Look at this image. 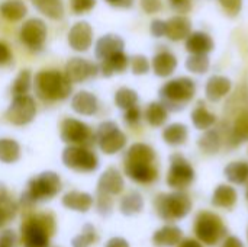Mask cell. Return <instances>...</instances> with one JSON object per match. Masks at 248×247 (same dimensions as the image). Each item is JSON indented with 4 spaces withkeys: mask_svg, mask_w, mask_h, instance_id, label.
Returning a JSON list of instances; mask_svg holds the SVG:
<instances>
[{
    "mask_svg": "<svg viewBox=\"0 0 248 247\" xmlns=\"http://www.w3.org/2000/svg\"><path fill=\"white\" fill-rule=\"evenodd\" d=\"M185 41L189 54H209L214 49V39L209 33L203 31L190 32V35Z\"/></svg>",
    "mask_w": 248,
    "mask_h": 247,
    "instance_id": "22",
    "label": "cell"
},
{
    "mask_svg": "<svg viewBox=\"0 0 248 247\" xmlns=\"http://www.w3.org/2000/svg\"><path fill=\"white\" fill-rule=\"evenodd\" d=\"M141 116H142V112H141L140 106H138V105H135V106H132V108L125 109L124 121H125L128 125L134 127V125H137V124L141 121Z\"/></svg>",
    "mask_w": 248,
    "mask_h": 247,
    "instance_id": "47",
    "label": "cell"
},
{
    "mask_svg": "<svg viewBox=\"0 0 248 247\" xmlns=\"http://www.w3.org/2000/svg\"><path fill=\"white\" fill-rule=\"evenodd\" d=\"M55 231V221L51 214L28 217L22 224L23 247H49V237Z\"/></svg>",
    "mask_w": 248,
    "mask_h": 247,
    "instance_id": "4",
    "label": "cell"
},
{
    "mask_svg": "<svg viewBox=\"0 0 248 247\" xmlns=\"http://www.w3.org/2000/svg\"><path fill=\"white\" fill-rule=\"evenodd\" d=\"M97 211L99 214H102L103 217L110 215L112 210H113V201H112V195L103 194V192H97Z\"/></svg>",
    "mask_w": 248,
    "mask_h": 247,
    "instance_id": "44",
    "label": "cell"
},
{
    "mask_svg": "<svg viewBox=\"0 0 248 247\" xmlns=\"http://www.w3.org/2000/svg\"><path fill=\"white\" fill-rule=\"evenodd\" d=\"M12 60V52L4 42H0V66L7 64Z\"/></svg>",
    "mask_w": 248,
    "mask_h": 247,
    "instance_id": "52",
    "label": "cell"
},
{
    "mask_svg": "<svg viewBox=\"0 0 248 247\" xmlns=\"http://www.w3.org/2000/svg\"><path fill=\"white\" fill-rule=\"evenodd\" d=\"M218 1L222 6L224 12L231 17L238 16L243 9V0H218Z\"/></svg>",
    "mask_w": 248,
    "mask_h": 247,
    "instance_id": "46",
    "label": "cell"
},
{
    "mask_svg": "<svg viewBox=\"0 0 248 247\" xmlns=\"http://www.w3.org/2000/svg\"><path fill=\"white\" fill-rule=\"evenodd\" d=\"M144 115H145V121L154 128L163 127L169 119V111L161 102H151L147 106Z\"/></svg>",
    "mask_w": 248,
    "mask_h": 247,
    "instance_id": "33",
    "label": "cell"
},
{
    "mask_svg": "<svg viewBox=\"0 0 248 247\" xmlns=\"http://www.w3.org/2000/svg\"><path fill=\"white\" fill-rule=\"evenodd\" d=\"M232 89V83L228 77L215 74L208 79L205 86V95L209 102H219L227 95H230Z\"/></svg>",
    "mask_w": 248,
    "mask_h": 247,
    "instance_id": "18",
    "label": "cell"
},
{
    "mask_svg": "<svg viewBox=\"0 0 248 247\" xmlns=\"http://www.w3.org/2000/svg\"><path fill=\"white\" fill-rule=\"evenodd\" d=\"M198 146L205 154H217L222 147V137L218 130H206L198 140Z\"/></svg>",
    "mask_w": 248,
    "mask_h": 247,
    "instance_id": "29",
    "label": "cell"
},
{
    "mask_svg": "<svg viewBox=\"0 0 248 247\" xmlns=\"http://www.w3.org/2000/svg\"><path fill=\"white\" fill-rule=\"evenodd\" d=\"M62 163L65 167L80 173H90L99 167V159L96 153L86 146L65 147L62 151Z\"/></svg>",
    "mask_w": 248,
    "mask_h": 247,
    "instance_id": "7",
    "label": "cell"
},
{
    "mask_svg": "<svg viewBox=\"0 0 248 247\" xmlns=\"http://www.w3.org/2000/svg\"><path fill=\"white\" fill-rule=\"evenodd\" d=\"M144 210V199L138 192H129L121 201V213L125 217H132Z\"/></svg>",
    "mask_w": 248,
    "mask_h": 247,
    "instance_id": "37",
    "label": "cell"
},
{
    "mask_svg": "<svg viewBox=\"0 0 248 247\" xmlns=\"http://www.w3.org/2000/svg\"><path fill=\"white\" fill-rule=\"evenodd\" d=\"M96 141L99 144V148L105 154L112 156L124 150L128 140H126L125 132L119 130L116 122L103 121L96 130Z\"/></svg>",
    "mask_w": 248,
    "mask_h": 247,
    "instance_id": "9",
    "label": "cell"
},
{
    "mask_svg": "<svg viewBox=\"0 0 248 247\" xmlns=\"http://www.w3.org/2000/svg\"><path fill=\"white\" fill-rule=\"evenodd\" d=\"M224 175L228 182L234 185H244L248 182V163L247 162H232L224 169Z\"/></svg>",
    "mask_w": 248,
    "mask_h": 247,
    "instance_id": "34",
    "label": "cell"
},
{
    "mask_svg": "<svg viewBox=\"0 0 248 247\" xmlns=\"http://www.w3.org/2000/svg\"><path fill=\"white\" fill-rule=\"evenodd\" d=\"M247 199H248V188H247Z\"/></svg>",
    "mask_w": 248,
    "mask_h": 247,
    "instance_id": "58",
    "label": "cell"
},
{
    "mask_svg": "<svg viewBox=\"0 0 248 247\" xmlns=\"http://www.w3.org/2000/svg\"><path fill=\"white\" fill-rule=\"evenodd\" d=\"M183 239V231L177 226H164L153 236V245L155 247H174Z\"/></svg>",
    "mask_w": 248,
    "mask_h": 247,
    "instance_id": "23",
    "label": "cell"
},
{
    "mask_svg": "<svg viewBox=\"0 0 248 247\" xmlns=\"http://www.w3.org/2000/svg\"><path fill=\"white\" fill-rule=\"evenodd\" d=\"M166 23H167L166 36L170 41H174V42L183 41L192 32V22L185 15H176L170 17L169 20H166Z\"/></svg>",
    "mask_w": 248,
    "mask_h": 247,
    "instance_id": "19",
    "label": "cell"
},
{
    "mask_svg": "<svg viewBox=\"0 0 248 247\" xmlns=\"http://www.w3.org/2000/svg\"><path fill=\"white\" fill-rule=\"evenodd\" d=\"M196 173L190 162L180 153L170 156V169L167 173V185L174 191H185L195 182Z\"/></svg>",
    "mask_w": 248,
    "mask_h": 247,
    "instance_id": "8",
    "label": "cell"
},
{
    "mask_svg": "<svg viewBox=\"0 0 248 247\" xmlns=\"http://www.w3.org/2000/svg\"><path fill=\"white\" fill-rule=\"evenodd\" d=\"M177 247H203L202 243L199 240H192V239H186V240H182Z\"/></svg>",
    "mask_w": 248,
    "mask_h": 247,
    "instance_id": "56",
    "label": "cell"
},
{
    "mask_svg": "<svg viewBox=\"0 0 248 247\" xmlns=\"http://www.w3.org/2000/svg\"><path fill=\"white\" fill-rule=\"evenodd\" d=\"M238 195L231 185H219L212 194V204L218 208L231 210L237 204Z\"/></svg>",
    "mask_w": 248,
    "mask_h": 247,
    "instance_id": "27",
    "label": "cell"
},
{
    "mask_svg": "<svg viewBox=\"0 0 248 247\" xmlns=\"http://www.w3.org/2000/svg\"><path fill=\"white\" fill-rule=\"evenodd\" d=\"M35 115H36V105L29 95L13 96V100L6 111V119L12 125H17V127L31 124Z\"/></svg>",
    "mask_w": 248,
    "mask_h": 247,
    "instance_id": "11",
    "label": "cell"
},
{
    "mask_svg": "<svg viewBox=\"0 0 248 247\" xmlns=\"http://www.w3.org/2000/svg\"><path fill=\"white\" fill-rule=\"evenodd\" d=\"M155 151L151 146L145 143H135L132 144L125 156V162L131 163H154Z\"/></svg>",
    "mask_w": 248,
    "mask_h": 247,
    "instance_id": "26",
    "label": "cell"
},
{
    "mask_svg": "<svg viewBox=\"0 0 248 247\" xmlns=\"http://www.w3.org/2000/svg\"><path fill=\"white\" fill-rule=\"evenodd\" d=\"M70 7L76 15H84L96 7V0H70Z\"/></svg>",
    "mask_w": 248,
    "mask_h": 247,
    "instance_id": "45",
    "label": "cell"
},
{
    "mask_svg": "<svg viewBox=\"0 0 248 247\" xmlns=\"http://www.w3.org/2000/svg\"><path fill=\"white\" fill-rule=\"evenodd\" d=\"M190 118H192L193 127L199 131H206L217 124V115L208 111V108L202 102L193 109Z\"/></svg>",
    "mask_w": 248,
    "mask_h": 247,
    "instance_id": "30",
    "label": "cell"
},
{
    "mask_svg": "<svg viewBox=\"0 0 248 247\" xmlns=\"http://www.w3.org/2000/svg\"><path fill=\"white\" fill-rule=\"evenodd\" d=\"M16 246V234L13 230H3L0 233V247H15Z\"/></svg>",
    "mask_w": 248,
    "mask_h": 247,
    "instance_id": "51",
    "label": "cell"
},
{
    "mask_svg": "<svg viewBox=\"0 0 248 247\" xmlns=\"http://www.w3.org/2000/svg\"><path fill=\"white\" fill-rule=\"evenodd\" d=\"M209 54H190L186 60V68L195 74H203L209 70Z\"/></svg>",
    "mask_w": 248,
    "mask_h": 247,
    "instance_id": "39",
    "label": "cell"
},
{
    "mask_svg": "<svg viewBox=\"0 0 248 247\" xmlns=\"http://www.w3.org/2000/svg\"><path fill=\"white\" fill-rule=\"evenodd\" d=\"M125 48V41L115 33H106L103 36H100L96 42V57L102 61L106 60L112 55H115L116 52L124 51Z\"/></svg>",
    "mask_w": 248,
    "mask_h": 247,
    "instance_id": "17",
    "label": "cell"
},
{
    "mask_svg": "<svg viewBox=\"0 0 248 247\" xmlns=\"http://www.w3.org/2000/svg\"><path fill=\"white\" fill-rule=\"evenodd\" d=\"M93 44V28L81 20L73 25V28L68 32V45L78 52L87 51Z\"/></svg>",
    "mask_w": 248,
    "mask_h": 247,
    "instance_id": "14",
    "label": "cell"
},
{
    "mask_svg": "<svg viewBox=\"0 0 248 247\" xmlns=\"http://www.w3.org/2000/svg\"><path fill=\"white\" fill-rule=\"evenodd\" d=\"M62 205L68 210L78 211V213H87L93 207V197L86 192H78V191H71L62 197Z\"/></svg>",
    "mask_w": 248,
    "mask_h": 247,
    "instance_id": "25",
    "label": "cell"
},
{
    "mask_svg": "<svg viewBox=\"0 0 248 247\" xmlns=\"http://www.w3.org/2000/svg\"><path fill=\"white\" fill-rule=\"evenodd\" d=\"M9 197V194H7V189H6V186L3 185V183H0V202L4 199V198H7Z\"/></svg>",
    "mask_w": 248,
    "mask_h": 247,
    "instance_id": "57",
    "label": "cell"
},
{
    "mask_svg": "<svg viewBox=\"0 0 248 247\" xmlns=\"http://www.w3.org/2000/svg\"><path fill=\"white\" fill-rule=\"evenodd\" d=\"M61 140L68 146H92L96 141V134L83 121L74 118H65L61 122L60 131Z\"/></svg>",
    "mask_w": 248,
    "mask_h": 247,
    "instance_id": "10",
    "label": "cell"
},
{
    "mask_svg": "<svg viewBox=\"0 0 248 247\" xmlns=\"http://www.w3.org/2000/svg\"><path fill=\"white\" fill-rule=\"evenodd\" d=\"M46 35H48V28L45 25V22L39 17H32L28 19L22 28H20V41L33 51H38L44 47L45 41H46Z\"/></svg>",
    "mask_w": 248,
    "mask_h": 247,
    "instance_id": "12",
    "label": "cell"
},
{
    "mask_svg": "<svg viewBox=\"0 0 248 247\" xmlns=\"http://www.w3.org/2000/svg\"><path fill=\"white\" fill-rule=\"evenodd\" d=\"M166 29H167L166 20H163V19H154V20L151 22L150 32H151L153 36H155V38L166 36Z\"/></svg>",
    "mask_w": 248,
    "mask_h": 247,
    "instance_id": "48",
    "label": "cell"
},
{
    "mask_svg": "<svg viewBox=\"0 0 248 247\" xmlns=\"http://www.w3.org/2000/svg\"><path fill=\"white\" fill-rule=\"evenodd\" d=\"M141 3V7L145 13L148 15H153V13H157L163 9V1L161 0H140Z\"/></svg>",
    "mask_w": 248,
    "mask_h": 247,
    "instance_id": "49",
    "label": "cell"
},
{
    "mask_svg": "<svg viewBox=\"0 0 248 247\" xmlns=\"http://www.w3.org/2000/svg\"><path fill=\"white\" fill-rule=\"evenodd\" d=\"M129 66V58L128 55L121 51V52H116L115 55L106 58V60H102L100 61V66H99V71L105 76V77H110L113 74H121L124 73Z\"/></svg>",
    "mask_w": 248,
    "mask_h": 247,
    "instance_id": "24",
    "label": "cell"
},
{
    "mask_svg": "<svg viewBox=\"0 0 248 247\" xmlns=\"http://www.w3.org/2000/svg\"><path fill=\"white\" fill-rule=\"evenodd\" d=\"M187 137H189V130L182 122L170 124L163 131V140L166 141V144H169L171 147L183 146L187 141Z\"/></svg>",
    "mask_w": 248,
    "mask_h": 247,
    "instance_id": "28",
    "label": "cell"
},
{
    "mask_svg": "<svg viewBox=\"0 0 248 247\" xmlns=\"http://www.w3.org/2000/svg\"><path fill=\"white\" fill-rule=\"evenodd\" d=\"M125 188V182L124 178L121 175V172L115 167H109L106 169L97 182V192H103L108 195H119Z\"/></svg>",
    "mask_w": 248,
    "mask_h": 247,
    "instance_id": "16",
    "label": "cell"
},
{
    "mask_svg": "<svg viewBox=\"0 0 248 247\" xmlns=\"http://www.w3.org/2000/svg\"><path fill=\"white\" fill-rule=\"evenodd\" d=\"M138 93L131 87H121L115 93V103L119 109H128L138 105Z\"/></svg>",
    "mask_w": 248,
    "mask_h": 247,
    "instance_id": "38",
    "label": "cell"
},
{
    "mask_svg": "<svg viewBox=\"0 0 248 247\" xmlns=\"http://www.w3.org/2000/svg\"><path fill=\"white\" fill-rule=\"evenodd\" d=\"M31 87H32V73L29 70H22L13 82L12 93H13V96L28 95Z\"/></svg>",
    "mask_w": 248,
    "mask_h": 247,
    "instance_id": "40",
    "label": "cell"
},
{
    "mask_svg": "<svg viewBox=\"0 0 248 247\" xmlns=\"http://www.w3.org/2000/svg\"><path fill=\"white\" fill-rule=\"evenodd\" d=\"M222 247H244V243L235 236H228L224 239Z\"/></svg>",
    "mask_w": 248,
    "mask_h": 247,
    "instance_id": "53",
    "label": "cell"
},
{
    "mask_svg": "<svg viewBox=\"0 0 248 247\" xmlns=\"http://www.w3.org/2000/svg\"><path fill=\"white\" fill-rule=\"evenodd\" d=\"M125 173L137 183L148 185L158 178V170L154 163H131L125 162Z\"/></svg>",
    "mask_w": 248,
    "mask_h": 247,
    "instance_id": "15",
    "label": "cell"
},
{
    "mask_svg": "<svg viewBox=\"0 0 248 247\" xmlns=\"http://www.w3.org/2000/svg\"><path fill=\"white\" fill-rule=\"evenodd\" d=\"M129 64H131V70L135 76H144L150 71L151 68V63L150 60L145 57V55H134L131 60H129Z\"/></svg>",
    "mask_w": 248,
    "mask_h": 247,
    "instance_id": "43",
    "label": "cell"
},
{
    "mask_svg": "<svg viewBox=\"0 0 248 247\" xmlns=\"http://www.w3.org/2000/svg\"><path fill=\"white\" fill-rule=\"evenodd\" d=\"M106 247H129V243L122 237H113L106 243Z\"/></svg>",
    "mask_w": 248,
    "mask_h": 247,
    "instance_id": "54",
    "label": "cell"
},
{
    "mask_svg": "<svg viewBox=\"0 0 248 247\" xmlns=\"http://www.w3.org/2000/svg\"><path fill=\"white\" fill-rule=\"evenodd\" d=\"M33 6L52 20H58L64 16V4L61 0H33Z\"/></svg>",
    "mask_w": 248,
    "mask_h": 247,
    "instance_id": "36",
    "label": "cell"
},
{
    "mask_svg": "<svg viewBox=\"0 0 248 247\" xmlns=\"http://www.w3.org/2000/svg\"><path fill=\"white\" fill-rule=\"evenodd\" d=\"M20 159V146L13 138H0V162L6 165L16 163Z\"/></svg>",
    "mask_w": 248,
    "mask_h": 247,
    "instance_id": "35",
    "label": "cell"
},
{
    "mask_svg": "<svg viewBox=\"0 0 248 247\" xmlns=\"http://www.w3.org/2000/svg\"><path fill=\"white\" fill-rule=\"evenodd\" d=\"M248 140V111L241 112L235 121H234V125H232V130L228 135V141L230 144L234 147V146H238L241 144L243 141H247Z\"/></svg>",
    "mask_w": 248,
    "mask_h": 247,
    "instance_id": "32",
    "label": "cell"
},
{
    "mask_svg": "<svg viewBox=\"0 0 248 247\" xmlns=\"http://www.w3.org/2000/svg\"><path fill=\"white\" fill-rule=\"evenodd\" d=\"M17 202L10 197L0 202V229H3L9 221H12L17 214Z\"/></svg>",
    "mask_w": 248,
    "mask_h": 247,
    "instance_id": "42",
    "label": "cell"
},
{
    "mask_svg": "<svg viewBox=\"0 0 248 247\" xmlns=\"http://www.w3.org/2000/svg\"><path fill=\"white\" fill-rule=\"evenodd\" d=\"M195 234L199 242L215 246L227 237V227L218 214L201 211L195 220Z\"/></svg>",
    "mask_w": 248,
    "mask_h": 247,
    "instance_id": "6",
    "label": "cell"
},
{
    "mask_svg": "<svg viewBox=\"0 0 248 247\" xmlns=\"http://www.w3.org/2000/svg\"><path fill=\"white\" fill-rule=\"evenodd\" d=\"M247 236H248V233H247Z\"/></svg>",
    "mask_w": 248,
    "mask_h": 247,
    "instance_id": "59",
    "label": "cell"
},
{
    "mask_svg": "<svg viewBox=\"0 0 248 247\" xmlns=\"http://www.w3.org/2000/svg\"><path fill=\"white\" fill-rule=\"evenodd\" d=\"M97 73H99V66L87 61L86 58L74 57L67 63L64 74L71 83H80L87 79L96 77Z\"/></svg>",
    "mask_w": 248,
    "mask_h": 247,
    "instance_id": "13",
    "label": "cell"
},
{
    "mask_svg": "<svg viewBox=\"0 0 248 247\" xmlns=\"http://www.w3.org/2000/svg\"><path fill=\"white\" fill-rule=\"evenodd\" d=\"M160 102L169 112L183 111L196 95V82L190 77H177L164 83L160 89Z\"/></svg>",
    "mask_w": 248,
    "mask_h": 247,
    "instance_id": "2",
    "label": "cell"
},
{
    "mask_svg": "<svg viewBox=\"0 0 248 247\" xmlns=\"http://www.w3.org/2000/svg\"><path fill=\"white\" fill-rule=\"evenodd\" d=\"M99 240V236L92 224H84L83 231L76 236L71 242L73 247H90Z\"/></svg>",
    "mask_w": 248,
    "mask_h": 247,
    "instance_id": "41",
    "label": "cell"
},
{
    "mask_svg": "<svg viewBox=\"0 0 248 247\" xmlns=\"http://www.w3.org/2000/svg\"><path fill=\"white\" fill-rule=\"evenodd\" d=\"M154 207L158 217L164 221H176L186 218L192 211V199L183 191L171 194H160L154 199Z\"/></svg>",
    "mask_w": 248,
    "mask_h": 247,
    "instance_id": "5",
    "label": "cell"
},
{
    "mask_svg": "<svg viewBox=\"0 0 248 247\" xmlns=\"http://www.w3.org/2000/svg\"><path fill=\"white\" fill-rule=\"evenodd\" d=\"M71 108L78 115L92 116L99 109V100H97L96 95H93L92 92L81 90V92H77L73 96V99H71Z\"/></svg>",
    "mask_w": 248,
    "mask_h": 247,
    "instance_id": "20",
    "label": "cell"
},
{
    "mask_svg": "<svg viewBox=\"0 0 248 247\" xmlns=\"http://www.w3.org/2000/svg\"><path fill=\"white\" fill-rule=\"evenodd\" d=\"M0 13L4 19L10 22H17L26 16L28 7L23 0H4L0 4Z\"/></svg>",
    "mask_w": 248,
    "mask_h": 247,
    "instance_id": "31",
    "label": "cell"
},
{
    "mask_svg": "<svg viewBox=\"0 0 248 247\" xmlns=\"http://www.w3.org/2000/svg\"><path fill=\"white\" fill-rule=\"evenodd\" d=\"M61 179L55 172H42L29 181L28 189L20 197V205L32 207L36 202L49 201L61 191Z\"/></svg>",
    "mask_w": 248,
    "mask_h": 247,
    "instance_id": "3",
    "label": "cell"
},
{
    "mask_svg": "<svg viewBox=\"0 0 248 247\" xmlns=\"http://www.w3.org/2000/svg\"><path fill=\"white\" fill-rule=\"evenodd\" d=\"M153 71L157 77H169L171 76L177 68V58L170 51H160L153 57L151 61Z\"/></svg>",
    "mask_w": 248,
    "mask_h": 247,
    "instance_id": "21",
    "label": "cell"
},
{
    "mask_svg": "<svg viewBox=\"0 0 248 247\" xmlns=\"http://www.w3.org/2000/svg\"><path fill=\"white\" fill-rule=\"evenodd\" d=\"M108 1L110 6H115V7H124V9H128L134 4V0H105Z\"/></svg>",
    "mask_w": 248,
    "mask_h": 247,
    "instance_id": "55",
    "label": "cell"
},
{
    "mask_svg": "<svg viewBox=\"0 0 248 247\" xmlns=\"http://www.w3.org/2000/svg\"><path fill=\"white\" fill-rule=\"evenodd\" d=\"M35 93L39 99L46 102L62 100L71 93V82L65 74L57 70H42L33 77Z\"/></svg>",
    "mask_w": 248,
    "mask_h": 247,
    "instance_id": "1",
    "label": "cell"
},
{
    "mask_svg": "<svg viewBox=\"0 0 248 247\" xmlns=\"http://www.w3.org/2000/svg\"><path fill=\"white\" fill-rule=\"evenodd\" d=\"M169 4L173 10L183 15L192 10V0H169Z\"/></svg>",
    "mask_w": 248,
    "mask_h": 247,
    "instance_id": "50",
    "label": "cell"
}]
</instances>
